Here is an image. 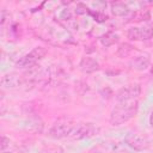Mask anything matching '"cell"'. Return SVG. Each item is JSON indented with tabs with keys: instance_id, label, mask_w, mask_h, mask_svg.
I'll return each instance as SVG.
<instances>
[{
	"instance_id": "cell-15",
	"label": "cell",
	"mask_w": 153,
	"mask_h": 153,
	"mask_svg": "<svg viewBox=\"0 0 153 153\" xmlns=\"http://www.w3.org/2000/svg\"><path fill=\"white\" fill-rule=\"evenodd\" d=\"M112 153H131V151L126 143H117L114 146Z\"/></svg>"
},
{
	"instance_id": "cell-4",
	"label": "cell",
	"mask_w": 153,
	"mask_h": 153,
	"mask_svg": "<svg viewBox=\"0 0 153 153\" xmlns=\"http://www.w3.org/2000/svg\"><path fill=\"white\" fill-rule=\"evenodd\" d=\"M98 131H99V128L94 126L93 123H90V122L79 123V124H75V127L73 128L68 137L73 140H82V139H88V137L97 135Z\"/></svg>"
},
{
	"instance_id": "cell-7",
	"label": "cell",
	"mask_w": 153,
	"mask_h": 153,
	"mask_svg": "<svg viewBox=\"0 0 153 153\" xmlns=\"http://www.w3.org/2000/svg\"><path fill=\"white\" fill-rule=\"evenodd\" d=\"M141 93V87L139 84L128 85L126 87H122L116 92V100L120 102H130V100H137L139 96Z\"/></svg>"
},
{
	"instance_id": "cell-19",
	"label": "cell",
	"mask_w": 153,
	"mask_h": 153,
	"mask_svg": "<svg viewBox=\"0 0 153 153\" xmlns=\"http://www.w3.org/2000/svg\"><path fill=\"white\" fill-rule=\"evenodd\" d=\"M149 124H151V127H153V110H152V112L149 115Z\"/></svg>"
},
{
	"instance_id": "cell-20",
	"label": "cell",
	"mask_w": 153,
	"mask_h": 153,
	"mask_svg": "<svg viewBox=\"0 0 153 153\" xmlns=\"http://www.w3.org/2000/svg\"><path fill=\"white\" fill-rule=\"evenodd\" d=\"M1 153H13V152H10V151H4V152H1Z\"/></svg>"
},
{
	"instance_id": "cell-2",
	"label": "cell",
	"mask_w": 153,
	"mask_h": 153,
	"mask_svg": "<svg viewBox=\"0 0 153 153\" xmlns=\"http://www.w3.org/2000/svg\"><path fill=\"white\" fill-rule=\"evenodd\" d=\"M75 127L74 121L71 117L63 116L57 118L48 130V136L51 139H62L69 136L73 128Z\"/></svg>"
},
{
	"instance_id": "cell-6",
	"label": "cell",
	"mask_w": 153,
	"mask_h": 153,
	"mask_svg": "<svg viewBox=\"0 0 153 153\" xmlns=\"http://www.w3.org/2000/svg\"><path fill=\"white\" fill-rule=\"evenodd\" d=\"M127 37L130 41H147L153 37V26L152 25H142V26H133L128 29Z\"/></svg>"
},
{
	"instance_id": "cell-18",
	"label": "cell",
	"mask_w": 153,
	"mask_h": 153,
	"mask_svg": "<svg viewBox=\"0 0 153 153\" xmlns=\"http://www.w3.org/2000/svg\"><path fill=\"white\" fill-rule=\"evenodd\" d=\"M8 145H10V139L2 135V136H1V146H0V147H1V152H4Z\"/></svg>"
},
{
	"instance_id": "cell-11",
	"label": "cell",
	"mask_w": 153,
	"mask_h": 153,
	"mask_svg": "<svg viewBox=\"0 0 153 153\" xmlns=\"http://www.w3.org/2000/svg\"><path fill=\"white\" fill-rule=\"evenodd\" d=\"M110 10H111V13L116 17H123V16H127L129 13V7L127 4L122 2V1H114L110 4Z\"/></svg>"
},
{
	"instance_id": "cell-14",
	"label": "cell",
	"mask_w": 153,
	"mask_h": 153,
	"mask_svg": "<svg viewBox=\"0 0 153 153\" xmlns=\"http://www.w3.org/2000/svg\"><path fill=\"white\" fill-rule=\"evenodd\" d=\"M88 13L94 18V20H97V22H99V23H103V22H105L106 19H108V17H106V14H104L102 11H88Z\"/></svg>"
},
{
	"instance_id": "cell-8",
	"label": "cell",
	"mask_w": 153,
	"mask_h": 153,
	"mask_svg": "<svg viewBox=\"0 0 153 153\" xmlns=\"http://www.w3.org/2000/svg\"><path fill=\"white\" fill-rule=\"evenodd\" d=\"M149 56L147 54H141V55H137L135 56L130 62H129V66L130 68L135 69V71H146L149 66Z\"/></svg>"
},
{
	"instance_id": "cell-16",
	"label": "cell",
	"mask_w": 153,
	"mask_h": 153,
	"mask_svg": "<svg viewBox=\"0 0 153 153\" xmlns=\"http://www.w3.org/2000/svg\"><path fill=\"white\" fill-rule=\"evenodd\" d=\"M60 18H61V19H63V20H69V19H72V12H71V10L65 8V10L61 12Z\"/></svg>"
},
{
	"instance_id": "cell-10",
	"label": "cell",
	"mask_w": 153,
	"mask_h": 153,
	"mask_svg": "<svg viewBox=\"0 0 153 153\" xmlns=\"http://www.w3.org/2000/svg\"><path fill=\"white\" fill-rule=\"evenodd\" d=\"M22 84V78L17 74H6L1 79V86L4 88H14Z\"/></svg>"
},
{
	"instance_id": "cell-13",
	"label": "cell",
	"mask_w": 153,
	"mask_h": 153,
	"mask_svg": "<svg viewBox=\"0 0 153 153\" xmlns=\"http://www.w3.org/2000/svg\"><path fill=\"white\" fill-rule=\"evenodd\" d=\"M130 51H131V45L128 43H122L117 49V55L124 57V56H128Z\"/></svg>"
},
{
	"instance_id": "cell-17",
	"label": "cell",
	"mask_w": 153,
	"mask_h": 153,
	"mask_svg": "<svg viewBox=\"0 0 153 153\" xmlns=\"http://www.w3.org/2000/svg\"><path fill=\"white\" fill-rule=\"evenodd\" d=\"M90 10L84 5V4H78L76 5V8H75V12L78 13V14H82V13H86V12H88Z\"/></svg>"
},
{
	"instance_id": "cell-5",
	"label": "cell",
	"mask_w": 153,
	"mask_h": 153,
	"mask_svg": "<svg viewBox=\"0 0 153 153\" xmlns=\"http://www.w3.org/2000/svg\"><path fill=\"white\" fill-rule=\"evenodd\" d=\"M124 143L130 149L140 152V151H143V149L148 148L149 140L146 136H143V135H141L139 133H129L124 137Z\"/></svg>"
},
{
	"instance_id": "cell-12",
	"label": "cell",
	"mask_w": 153,
	"mask_h": 153,
	"mask_svg": "<svg viewBox=\"0 0 153 153\" xmlns=\"http://www.w3.org/2000/svg\"><path fill=\"white\" fill-rule=\"evenodd\" d=\"M118 39H120V36L114 31H108L103 36H100V38H99L102 45H104V47H111L115 43H117Z\"/></svg>"
},
{
	"instance_id": "cell-9",
	"label": "cell",
	"mask_w": 153,
	"mask_h": 153,
	"mask_svg": "<svg viewBox=\"0 0 153 153\" xmlns=\"http://www.w3.org/2000/svg\"><path fill=\"white\" fill-rule=\"evenodd\" d=\"M79 68L84 73H93L99 68V63L93 57L86 56V57H82L81 61L79 62Z\"/></svg>"
},
{
	"instance_id": "cell-1",
	"label": "cell",
	"mask_w": 153,
	"mask_h": 153,
	"mask_svg": "<svg viewBox=\"0 0 153 153\" xmlns=\"http://www.w3.org/2000/svg\"><path fill=\"white\" fill-rule=\"evenodd\" d=\"M137 100H130V102H120L117 105L112 109L110 114V123L112 126H120L130 118H133L137 111Z\"/></svg>"
},
{
	"instance_id": "cell-3",
	"label": "cell",
	"mask_w": 153,
	"mask_h": 153,
	"mask_svg": "<svg viewBox=\"0 0 153 153\" xmlns=\"http://www.w3.org/2000/svg\"><path fill=\"white\" fill-rule=\"evenodd\" d=\"M45 54H47V49L45 48L36 47L30 53H27L24 56H22L16 62V66L18 68H30V67H33L41 59H43L45 56Z\"/></svg>"
}]
</instances>
